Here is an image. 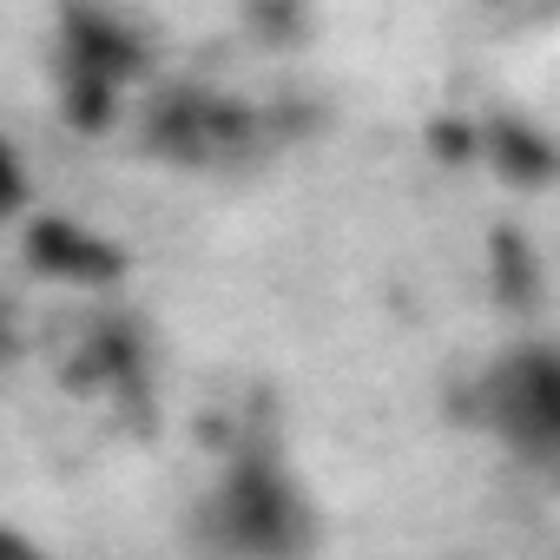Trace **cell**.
I'll return each instance as SVG.
<instances>
[{
	"label": "cell",
	"instance_id": "30bf717a",
	"mask_svg": "<svg viewBox=\"0 0 560 560\" xmlns=\"http://www.w3.org/2000/svg\"><path fill=\"white\" fill-rule=\"evenodd\" d=\"M27 198H34V178H27V165H21L14 139H0V224L21 218V211H27Z\"/></svg>",
	"mask_w": 560,
	"mask_h": 560
},
{
	"label": "cell",
	"instance_id": "8fae6325",
	"mask_svg": "<svg viewBox=\"0 0 560 560\" xmlns=\"http://www.w3.org/2000/svg\"><path fill=\"white\" fill-rule=\"evenodd\" d=\"M21 357V324H14V304H8V291H0V370H8Z\"/></svg>",
	"mask_w": 560,
	"mask_h": 560
},
{
	"label": "cell",
	"instance_id": "7a4b0ae2",
	"mask_svg": "<svg viewBox=\"0 0 560 560\" xmlns=\"http://www.w3.org/2000/svg\"><path fill=\"white\" fill-rule=\"evenodd\" d=\"M60 113L73 132H106L126 86L152 73L145 34L106 0H60Z\"/></svg>",
	"mask_w": 560,
	"mask_h": 560
},
{
	"label": "cell",
	"instance_id": "ba28073f",
	"mask_svg": "<svg viewBox=\"0 0 560 560\" xmlns=\"http://www.w3.org/2000/svg\"><path fill=\"white\" fill-rule=\"evenodd\" d=\"M494 298L508 311H540V257L521 231H494Z\"/></svg>",
	"mask_w": 560,
	"mask_h": 560
},
{
	"label": "cell",
	"instance_id": "8992f818",
	"mask_svg": "<svg viewBox=\"0 0 560 560\" xmlns=\"http://www.w3.org/2000/svg\"><path fill=\"white\" fill-rule=\"evenodd\" d=\"M139 376H145V337H139L126 317H100V324L80 337L73 383H80V389H119V396H132Z\"/></svg>",
	"mask_w": 560,
	"mask_h": 560
},
{
	"label": "cell",
	"instance_id": "5b68a950",
	"mask_svg": "<svg viewBox=\"0 0 560 560\" xmlns=\"http://www.w3.org/2000/svg\"><path fill=\"white\" fill-rule=\"evenodd\" d=\"M27 264L47 284H73V291H113L126 277V250L73 218H34L27 224Z\"/></svg>",
	"mask_w": 560,
	"mask_h": 560
},
{
	"label": "cell",
	"instance_id": "277c9868",
	"mask_svg": "<svg viewBox=\"0 0 560 560\" xmlns=\"http://www.w3.org/2000/svg\"><path fill=\"white\" fill-rule=\"evenodd\" d=\"M250 139H257V113L211 86H159L139 126V145L165 165H224Z\"/></svg>",
	"mask_w": 560,
	"mask_h": 560
},
{
	"label": "cell",
	"instance_id": "9c48e42d",
	"mask_svg": "<svg viewBox=\"0 0 560 560\" xmlns=\"http://www.w3.org/2000/svg\"><path fill=\"white\" fill-rule=\"evenodd\" d=\"M244 27L264 47H298L311 34V0H244Z\"/></svg>",
	"mask_w": 560,
	"mask_h": 560
},
{
	"label": "cell",
	"instance_id": "7c38bea8",
	"mask_svg": "<svg viewBox=\"0 0 560 560\" xmlns=\"http://www.w3.org/2000/svg\"><path fill=\"white\" fill-rule=\"evenodd\" d=\"M0 547H14V553H27L34 540H21V534H0Z\"/></svg>",
	"mask_w": 560,
	"mask_h": 560
},
{
	"label": "cell",
	"instance_id": "3957f363",
	"mask_svg": "<svg viewBox=\"0 0 560 560\" xmlns=\"http://www.w3.org/2000/svg\"><path fill=\"white\" fill-rule=\"evenodd\" d=\"M475 416L527 462V468H553L560 455V363L547 343H521L508 350L481 389H475Z\"/></svg>",
	"mask_w": 560,
	"mask_h": 560
},
{
	"label": "cell",
	"instance_id": "6da1fadb",
	"mask_svg": "<svg viewBox=\"0 0 560 560\" xmlns=\"http://www.w3.org/2000/svg\"><path fill=\"white\" fill-rule=\"evenodd\" d=\"M205 540L224 553H311L317 508L270 442H244L205 508Z\"/></svg>",
	"mask_w": 560,
	"mask_h": 560
},
{
	"label": "cell",
	"instance_id": "52a82bcc",
	"mask_svg": "<svg viewBox=\"0 0 560 560\" xmlns=\"http://www.w3.org/2000/svg\"><path fill=\"white\" fill-rule=\"evenodd\" d=\"M481 152H488L494 172H501L508 185H521V191H540V185L553 178V139H547V126L527 119V113H501V119H488Z\"/></svg>",
	"mask_w": 560,
	"mask_h": 560
}]
</instances>
